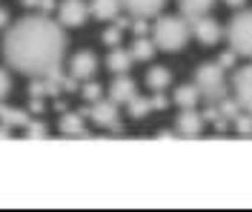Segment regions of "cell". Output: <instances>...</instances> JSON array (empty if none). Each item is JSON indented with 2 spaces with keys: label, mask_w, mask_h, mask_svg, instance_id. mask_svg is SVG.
<instances>
[{
  "label": "cell",
  "mask_w": 252,
  "mask_h": 212,
  "mask_svg": "<svg viewBox=\"0 0 252 212\" xmlns=\"http://www.w3.org/2000/svg\"><path fill=\"white\" fill-rule=\"evenodd\" d=\"M149 32H152L155 49L160 52H181L187 46V40L192 37L189 34V23L184 17H175V15H163Z\"/></svg>",
  "instance_id": "2"
},
{
  "label": "cell",
  "mask_w": 252,
  "mask_h": 212,
  "mask_svg": "<svg viewBox=\"0 0 252 212\" xmlns=\"http://www.w3.org/2000/svg\"><path fill=\"white\" fill-rule=\"evenodd\" d=\"M89 12L97 20H115V17L121 15V0H92Z\"/></svg>",
  "instance_id": "15"
},
{
  "label": "cell",
  "mask_w": 252,
  "mask_h": 212,
  "mask_svg": "<svg viewBox=\"0 0 252 212\" xmlns=\"http://www.w3.org/2000/svg\"><path fill=\"white\" fill-rule=\"evenodd\" d=\"M232 123H235V129H238V135H241V138H250V132H252L250 112H241V115L235 118V121H232Z\"/></svg>",
  "instance_id": "24"
},
{
  "label": "cell",
  "mask_w": 252,
  "mask_h": 212,
  "mask_svg": "<svg viewBox=\"0 0 252 212\" xmlns=\"http://www.w3.org/2000/svg\"><path fill=\"white\" fill-rule=\"evenodd\" d=\"M223 3H226V6H232V9H244V3H247V0H223Z\"/></svg>",
  "instance_id": "32"
},
{
  "label": "cell",
  "mask_w": 252,
  "mask_h": 212,
  "mask_svg": "<svg viewBox=\"0 0 252 212\" xmlns=\"http://www.w3.org/2000/svg\"><path fill=\"white\" fill-rule=\"evenodd\" d=\"M9 92H12V78H9V72H3V69H0V100L6 98Z\"/></svg>",
  "instance_id": "28"
},
{
  "label": "cell",
  "mask_w": 252,
  "mask_h": 212,
  "mask_svg": "<svg viewBox=\"0 0 252 212\" xmlns=\"http://www.w3.org/2000/svg\"><path fill=\"white\" fill-rule=\"evenodd\" d=\"M184 17H198V15H209V9L215 6V0H178Z\"/></svg>",
  "instance_id": "21"
},
{
  "label": "cell",
  "mask_w": 252,
  "mask_h": 212,
  "mask_svg": "<svg viewBox=\"0 0 252 212\" xmlns=\"http://www.w3.org/2000/svg\"><path fill=\"white\" fill-rule=\"evenodd\" d=\"M189 23V34H195L204 46H215L220 37V26L218 20H212L209 15H198V17H187Z\"/></svg>",
  "instance_id": "6"
},
{
  "label": "cell",
  "mask_w": 252,
  "mask_h": 212,
  "mask_svg": "<svg viewBox=\"0 0 252 212\" xmlns=\"http://www.w3.org/2000/svg\"><path fill=\"white\" fill-rule=\"evenodd\" d=\"M66 34L49 15H26L6 32L3 58L15 72L29 78H52L63 66Z\"/></svg>",
  "instance_id": "1"
},
{
  "label": "cell",
  "mask_w": 252,
  "mask_h": 212,
  "mask_svg": "<svg viewBox=\"0 0 252 212\" xmlns=\"http://www.w3.org/2000/svg\"><path fill=\"white\" fill-rule=\"evenodd\" d=\"M83 118H89L92 123H97L100 129H109V132H118L124 135V123H121V115H118V106L112 100H94L92 106L86 109H78Z\"/></svg>",
  "instance_id": "5"
},
{
  "label": "cell",
  "mask_w": 252,
  "mask_h": 212,
  "mask_svg": "<svg viewBox=\"0 0 252 212\" xmlns=\"http://www.w3.org/2000/svg\"><path fill=\"white\" fill-rule=\"evenodd\" d=\"M37 9H43V15H49V12L58 9V3L55 0H37Z\"/></svg>",
  "instance_id": "29"
},
{
  "label": "cell",
  "mask_w": 252,
  "mask_h": 212,
  "mask_svg": "<svg viewBox=\"0 0 252 212\" xmlns=\"http://www.w3.org/2000/svg\"><path fill=\"white\" fill-rule=\"evenodd\" d=\"M166 0H121V9H126L129 15L135 17H155L160 15Z\"/></svg>",
  "instance_id": "12"
},
{
  "label": "cell",
  "mask_w": 252,
  "mask_h": 212,
  "mask_svg": "<svg viewBox=\"0 0 252 212\" xmlns=\"http://www.w3.org/2000/svg\"><path fill=\"white\" fill-rule=\"evenodd\" d=\"M129 29H132V32H135V37H143V34H149V29H152V26H149V23H146V17H135V20H132V26H129Z\"/></svg>",
  "instance_id": "26"
},
{
  "label": "cell",
  "mask_w": 252,
  "mask_h": 212,
  "mask_svg": "<svg viewBox=\"0 0 252 212\" xmlns=\"http://www.w3.org/2000/svg\"><path fill=\"white\" fill-rule=\"evenodd\" d=\"M106 66L112 69V75H126V72H129V66H132V55L124 52L121 46H112L109 58H106Z\"/></svg>",
  "instance_id": "16"
},
{
  "label": "cell",
  "mask_w": 252,
  "mask_h": 212,
  "mask_svg": "<svg viewBox=\"0 0 252 212\" xmlns=\"http://www.w3.org/2000/svg\"><path fill=\"white\" fill-rule=\"evenodd\" d=\"M61 132L66 135V138H89L86 135V126H83V115H75V112H69V115H63L61 118Z\"/></svg>",
  "instance_id": "14"
},
{
  "label": "cell",
  "mask_w": 252,
  "mask_h": 212,
  "mask_svg": "<svg viewBox=\"0 0 252 212\" xmlns=\"http://www.w3.org/2000/svg\"><path fill=\"white\" fill-rule=\"evenodd\" d=\"M94 69H97V58H94L92 52H78L72 58V63H69V72H72L75 81H89V78H94Z\"/></svg>",
  "instance_id": "11"
},
{
  "label": "cell",
  "mask_w": 252,
  "mask_h": 212,
  "mask_svg": "<svg viewBox=\"0 0 252 212\" xmlns=\"http://www.w3.org/2000/svg\"><path fill=\"white\" fill-rule=\"evenodd\" d=\"M55 12H58V23H61L63 29L66 26L69 29H78V26H83V20L89 15V6L83 0H63Z\"/></svg>",
  "instance_id": "7"
},
{
  "label": "cell",
  "mask_w": 252,
  "mask_h": 212,
  "mask_svg": "<svg viewBox=\"0 0 252 212\" xmlns=\"http://www.w3.org/2000/svg\"><path fill=\"white\" fill-rule=\"evenodd\" d=\"M169 83H172V72H169L166 66H152V69H149V75H146V86H149L152 92H163Z\"/></svg>",
  "instance_id": "17"
},
{
  "label": "cell",
  "mask_w": 252,
  "mask_h": 212,
  "mask_svg": "<svg viewBox=\"0 0 252 212\" xmlns=\"http://www.w3.org/2000/svg\"><path fill=\"white\" fill-rule=\"evenodd\" d=\"M43 98H32V103H29V112H43Z\"/></svg>",
  "instance_id": "30"
},
{
  "label": "cell",
  "mask_w": 252,
  "mask_h": 212,
  "mask_svg": "<svg viewBox=\"0 0 252 212\" xmlns=\"http://www.w3.org/2000/svg\"><path fill=\"white\" fill-rule=\"evenodd\" d=\"M235 61H238V55H235V52H232V49H229V52H223V55H220V58H218V61H215V63H218L220 69L226 72V69H232V66H235Z\"/></svg>",
  "instance_id": "27"
},
{
  "label": "cell",
  "mask_w": 252,
  "mask_h": 212,
  "mask_svg": "<svg viewBox=\"0 0 252 212\" xmlns=\"http://www.w3.org/2000/svg\"><path fill=\"white\" fill-rule=\"evenodd\" d=\"M23 129H26V138H32V141H40V138H46L49 135V129H46L43 121H29Z\"/></svg>",
  "instance_id": "23"
},
{
  "label": "cell",
  "mask_w": 252,
  "mask_h": 212,
  "mask_svg": "<svg viewBox=\"0 0 252 212\" xmlns=\"http://www.w3.org/2000/svg\"><path fill=\"white\" fill-rule=\"evenodd\" d=\"M166 106H169V100L163 98V92H155V98H141V95H132V98L126 100V109H129V115H132L135 121L146 118V115L155 112V109H166Z\"/></svg>",
  "instance_id": "8"
},
{
  "label": "cell",
  "mask_w": 252,
  "mask_h": 212,
  "mask_svg": "<svg viewBox=\"0 0 252 212\" xmlns=\"http://www.w3.org/2000/svg\"><path fill=\"white\" fill-rule=\"evenodd\" d=\"M195 86L198 92L206 98V103H218L220 98H226V75L218 63H201L195 72Z\"/></svg>",
  "instance_id": "3"
},
{
  "label": "cell",
  "mask_w": 252,
  "mask_h": 212,
  "mask_svg": "<svg viewBox=\"0 0 252 212\" xmlns=\"http://www.w3.org/2000/svg\"><path fill=\"white\" fill-rule=\"evenodd\" d=\"M235 100L244 112L252 109V66H241L235 72Z\"/></svg>",
  "instance_id": "9"
},
{
  "label": "cell",
  "mask_w": 252,
  "mask_h": 212,
  "mask_svg": "<svg viewBox=\"0 0 252 212\" xmlns=\"http://www.w3.org/2000/svg\"><path fill=\"white\" fill-rule=\"evenodd\" d=\"M229 46L235 52L238 58H250L252 55V12L241 9L232 23H229Z\"/></svg>",
  "instance_id": "4"
},
{
  "label": "cell",
  "mask_w": 252,
  "mask_h": 212,
  "mask_svg": "<svg viewBox=\"0 0 252 212\" xmlns=\"http://www.w3.org/2000/svg\"><path fill=\"white\" fill-rule=\"evenodd\" d=\"M32 118L26 112H20V109H15V106H6L3 100H0V123H6L9 129H15V126H26Z\"/></svg>",
  "instance_id": "18"
},
{
  "label": "cell",
  "mask_w": 252,
  "mask_h": 212,
  "mask_svg": "<svg viewBox=\"0 0 252 212\" xmlns=\"http://www.w3.org/2000/svg\"><path fill=\"white\" fill-rule=\"evenodd\" d=\"M9 132H12V129H9V126H6V123H0V138H12V135H9Z\"/></svg>",
  "instance_id": "33"
},
{
  "label": "cell",
  "mask_w": 252,
  "mask_h": 212,
  "mask_svg": "<svg viewBox=\"0 0 252 212\" xmlns=\"http://www.w3.org/2000/svg\"><path fill=\"white\" fill-rule=\"evenodd\" d=\"M132 95H138L132 78H129V75H115V81H112V86H109V100L112 103L121 106V103H126Z\"/></svg>",
  "instance_id": "13"
},
{
  "label": "cell",
  "mask_w": 252,
  "mask_h": 212,
  "mask_svg": "<svg viewBox=\"0 0 252 212\" xmlns=\"http://www.w3.org/2000/svg\"><path fill=\"white\" fill-rule=\"evenodd\" d=\"M175 129H178L181 138H198L201 129H204V115L195 112V106L192 109H181L178 121H175Z\"/></svg>",
  "instance_id": "10"
},
{
  "label": "cell",
  "mask_w": 252,
  "mask_h": 212,
  "mask_svg": "<svg viewBox=\"0 0 252 212\" xmlns=\"http://www.w3.org/2000/svg\"><path fill=\"white\" fill-rule=\"evenodd\" d=\"M198 98H201V92H198L195 83H184V86L175 89V103H178L181 109H192V106L198 103Z\"/></svg>",
  "instance_id": "19"
},
{
  "label": "cell",
  "mask_w": 252,
  "mask_h": 212,
  "mask_svg": "<svg viewBox=\"0 0 252 212\" xmlns=\"http://www.w3.org/2000/svg\"><path fill=\"white\" fill-rule=\"evenodd\" d=\"M80 95L89 100V103H94V100H100V95H103V86H100V83H94L92 78H89V81L80 86Z\"/></svg>",
  "instance_id": "22"
},
{
  "label": "cell",
  "mask_w": 252,
  "mask_h": 212,
  "mask_svg": "<svg viewBox=\"0 0 252 212\" xmlns=\"http://www.w3.org/2000/svg\"><path fill=\"white\" fill-rule=\"evenodd\" d=\"M121 32H124V29H118V26H109V29H106V32H103V43H106V46H118V43H121Z\"/></svg>",
  "instance_id": "25"
},
{
  "label": "cell",
  "mask_w": 252,
  "mask_h": 212,
  "mask_svg": "<svg viewBox=\"0 0 252 212\" xmlns=\"http://www.w3.org/2000/svg\"><path fill=\"white\" fill-rule=\"evenodd\" d=\"M23 6H26V9H34V6H37V0H23Z\"/></svg>",
  "instance_id": "34"
},
{
  "label": "cell",
  "mask_w": 252,
  "mask_h": 212,
  "mask_svg": "<svg viewBox=\"0 0 252 212\" xmlns=\"http://www.w3.org/2000/svg\"><path fill=\"white\" fill-rule=\"evenodd\" d=\"M132 61H152V55H155V43H152V37L149 34H143V37H135V43H132Z\"/></svg>",
  "instance_id": "20"
},
{
  "label": "cell",
  "mask_w": 252,
  "mask_h": 212,
  "mask_svg": "<svg viewBox=\"0 0 252 212\" xmlns=\"http://www.w3.org/2000/svg\"><path fill=\"white\" fill-rule=\"evenodd\" d=\"M6 26H9V12L0 9V29H6Z\"/></svg>",
  "instance_id": "31"
}]
</instances>
